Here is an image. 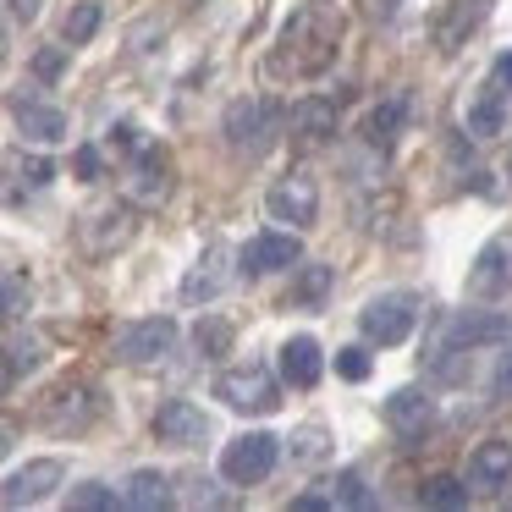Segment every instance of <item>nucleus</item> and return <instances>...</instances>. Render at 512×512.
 <instances>
[{"label":"nucleus","mask_w":512,"mask_h":512,"mask_svg":"<svg viewBox=\"0 0 512 512\" xmlns=\"http://www.w3.org/2000/svg\"><path fill=\"white\" fill-rule=\"evenodd\" d=\"M342 39H347V12L336 0H303L281 23L276 50H270V72L276 78H325L342 56Z\"/></svg>","instance_id":"1"},{"label":"nucleus","mask_w":512,"mask_h":512,"mask_svg":"<svg viewBox=\"0 0 512 512\" xmlns=\"http://www.w3.org/2000/svg\"><path fill=\"white\" fill-rule=\"evenodd\" d=\"M419 320H424V298L408 292V287H397V292H380V298L364 303L358 331H364L375 347H402L413 331H419Z\"/></svg>","instance_id":"2"},{"label":"nucleus","mask_w":512,"mask_h":512,"mask_svg":"<svg viewBox=\"0 0 512 512\" xmlns=\"http://www.w3.org/2000/svg\"><path fill=\"white\" fill-rule=\"evenodd\" d=\"M100 413H105V391L94 386V380H78V375L61 380V386L39 402V424L56 430V435H83Z\"/></svg>","instance_id":"3"},{"label":"nucleus","mask_w":512,"mask_h":512,"mask_svg":"<svg viewBox=\"0 0 512 512\" xmlns=\"http://www.w3.org/2000/svg\"><path fill=\"white\" fill-rule=\"evenodd\" d=\"M281 463V441L270 430H248L237 441H226L221 452V479L226 485H265Z\"/></svg>","instance_id":"4"},{"label":"nucleus","mask_w":512,"mask_h":512,"mask_svg":"<svg viewBox=\"0 0 512 512\" xmlns=\"http://www.w3.org/2000/svg\"><path fill=\"white\" fill-rule=\"evenodd\" d=\"M265 215L281 221L287 232H309V226L320 221V182H314L309 171H287L281 182H270Z\"/></svg>","instance_id":"5"},{"label":"nucleus","mask_w":512,"mask_h":512,"mask_svg":"<svg viewBox=\"0 0 512 512\" xmlns=\"http://www.w3.org/2000/svg\"><path fill=\"white\" fill-rule=\"evenodd\" d=\"M138 237V215H133V204H100V210H89L78 221V248L89 259H111V254H122L127 243Z\"/></svg>","instance_id":"6"},{"label":"nucleus","mask_w":512,"mask_h":512,"mask_svg":"<svg viewBox=\"0 0 512 512\" xmlns=\"http://www.w3.org/2000/svg\"><path fill=\"white\" fill-rule=\"evenodd\" d=\"M215 397L232 413H276L281 408V386L265 364H237L215 380Z\"/></svg>","instance_id":"7"},{"label":"nucleus","mask_w":512,"mask_h":512,"mask_svg":"<svg viewBox=\"0 0 512 512\" xmlns=\"http://www.w3.org/2000/svg\"><path fill=\"white\" fill-rule=\"evenodd\" d=\"M276 127H281V111L270 100H232V111H226V144L237 155H259L276 138Z\"/></svg>","instance_id":"8"},{"label":"nucleus","mask_w":512,"mask_h":512,"mask_svg":"<svg viewBox=\"0 0 512 512\" xmlns=\"http://www.w3.org/2000/svg\"><path fill=\"white\" fill-rule=\"evenodd\" d=\"M512 292V237H490L468 265V298L474 303H501Z\"/></svg>","instance_id":"9"},{"label":"nucleus","mask_w":512,"mask_h":512,"mask_svg":"<svg viewBox=\"0 0 512 512\" xmlns=\"http://www.w3.org/2000/svg\"><path fill=\"white\" fill-rule=\"evenodd\" d=\"M171 347H177V320H166V314H149V320H133L116 331V358L122 364H160Z\"/></svg>","instance_id":"10"},{"label":"nucleus","mask_w":512,"mask_h":512,"mask_svg":"<svg viewBox=\"0 0 512 512\" xmlns=\"http://www.w3.org/2000/svg\"><path fill=\"white\" fill-rule=\"evenodd\" d=\"M298 259H303L298 232H259V237H248V243H243L237 270H243L248 281H259V276H276V270L298 265Z\"/></svg>","instance_id":"11"},{"label":"nucleus","mask_w":512,"mask_h":512,"mask_svg":"<svg viewBox=\"0 0 512 512\" xmlns=\"http://www.w3.org/2000/svg\"><path fill=\"white\" fill-rule=\"evenodd\" d=\"M127 193H133L144 210L171 199V155L160 144H138L133 149V166H127Z\"/></svg>","instance_id":"12"},{"label":"nucleus","mask_w":512,"mask_h":512,"mask_svg":"<svg viewBox=\"0 0 512 512\" xmlns=\"http://www.w3.org/2000/svg\"><path fill=\"white\" fill-rule=\"evenodd\" d=\"M61 479H67V463H61V457H34V463H23L6 485H0V507H34V501L56 496Z\"/></svg>","instance_id":"13"},{"label":"nucleus","mask_w":512,"mask_h":512,"mask_svg":"<svg viewBox=\"0 0 512 512\" xmlns=\"http://www.w3.org/2000/svg\"><path fill=\"white\" fill-rule=\"evenodd\" d=\"M485 17H490V0H446L441 17H435V28H430L435 50H441V56H457V50L479 34Z\"/></svg>","instance_id":"14"},{"label":"nucleus","mask_w":512,"mask_h":512,"mask_svg":"<svg viewBox=\"0 0 512 512\" xmlns=\"http://www.w3.org/2000/svg\"><path fill=\"white\" fill-rule=\"evenodd\" d=\"M435 424V397L419 386H402L386 397V430L397 441H424V430Z\"/></svg>","instance_id":"15"},{"label":"nucleus","mask_w":512,"mask_h":512,"mask_svg":"<svg viewBox=\"0 0 512 512\" xmlns=\"http://www.w3.org/2000/svg\"><path fill=\"white\" fill-rule=\"evenodd\" d=\"M204 435H210V413H204V408H193L188 397L160 402V413H155V441H166V446H199Z\"/></svg>","instance_id":"16"},{"label":"nucleus","mask_w":512,"mask_h":512,"mask_svg":"<svg viewBox=\"0 0 512 512\" xmlns=\"http://www.w3.org/2000/svg\"><path fill=\"white\" fill-rule=\"evenodd\" d=\"M320 375H325L320 342H314V336H287V342H281V380L309 391V386H320Z\"/></svg>","instance_id":"17"},{"label":"nucleus","mask_w":512,"mask_h":512,"mask_svg":"<svg viewBox=\"0 0 512 512\" xmlns=\"http://www.w3.org/2000/svg\"><path fill=\"white\" fill-rule=\"evenodd\" d=\"M287 122H292V138H298L303 149H320V144H331V138H336V105L320 100V94H309V100L292 105Z\"/></svg>","instance_id":"18"},{"label":"nucleus","mask_w":512,"mask_h":512,"mask_svg":"<svg viewBox=\"0 0 512 512\" xmlns=\"http://www.w3.org/2000/svg\"><path fill=\"white\" fill-rule=\"evenodd\" d=\"M468 479L485 485V490L512 485V441L507 435H490V441H479L474 452H468Z\"/></svg>","instance_id":"19"},{"label":"nucleus","mask_w":512,"mask_h":512,"mask_svg":"<svg viewBox=\"0 0 512 512\" xmlns=\"http://www.w3.org/2000/svg\"><path fill=\"white\" fill-rule=\"evenodd\" d=\"M507 336V320L501 314H479V309H468V314H452L446 320V353H463V347H485V342H501Z\"/></svg>","instance_id":"20"},{"label":"nucleus","mask_w":512,"mask_h":512,"mask_svg":"<svg viewBox=\"0 0 512 512\" xmlns=\"http://www.w3.org/2000/svg\"><path fill=\"white\" fill-rule=\"evenodd\" d=\"M12 122H17V133H23L28 144H61V138H67V116H61L56 105H45V100H17Z\"/></svg>","instance_id":"21"},{"label":"nucleus","mask_w":512,"mask_h":512,"mask_svg":"<svg viewBox=\"0 0 512 512\" xmlns=\"http://www.w3.org/2000/svg\"><path fill=\"white\" fill-rule=\"evenodd\" d=\"M221 265H226V248L210 243V248L199 254V265L188 270V281H182V298H188V303H210L215 292L226 287V270H221Z\"/></svg>","instance_id":"22"},{"label":"nucleus","mask_w":512,"mask_h":512,"mask_svg":"<svg viewBox=\"0 0 512 512\" xmlns=\"http://www.w3.org/2000/svg\"><path fill=\"white\" fill-rule=\"evenodd\" d=\"M402 127H408V100H402V94H391V100H380L375 111L364 116V144L369 149H391Z\"/></svg>","instance_id":"23"},{"label":"nucleus","mask_w":512,"mask_h":512,"mask_svg":"<svg viewBox=\"0 0 512 512\" xmlns=\"http://www.w3.org/2000/svg\"><path fill=\"white\" fill-rule=\"evenodd\" d=\"M507 105H512V100H501L490 83H479V94L468 100V111H463V127H468L474 138H496L501 122H507Z\"/></svg>","instance_id":"24"},{"label":"nucleus","mask_w":512,"mask_h":512,"mask_svg":"<svg viewBox=\"0 0 512 512\" xmlns=\"http://www.w3.org/2000/svg\"><path fill=\"white\" fill-rule=\"evenodd\" d=\"M122 501L138 507V512H160V507H171V479L160 474V468H138V474L127 479Z\"/></svg>","instance_id":"25"},{"label":"nucleus","mask_w":512,"mask_h":512,"mask_svg":"<svg viewBox=\"0 0 512 512\" xmlns=\"http://www.w3.org/2000/svg\"><path fill=\"white\" fill-rule=\"evenodd\" d=\"M331 287H336V270H331V265H303V270H298V281H292L287 309H325Z\"/></svg>","instance_id":"26"},{"label":"nucleus","mask_w":512,"mask_h":512,"mask_svg":"<svg viewBox=\"0 0 512 512\" xmlns=\"http://www.w3.org/2000/svg\"><path fill=\"white\" fill-rule=\"evenodd\" d=\"M419 501H424V507L457 512V507H468V479H457V474H430V479L419 485Z\"/></svg>","instance_id":"27"},{"label":"nucleus","mask_w":512,"mask_h":512,"mask_svg":"<svg viewBox=\"0 0 512 512\" xmlns=\"http://www.w3.org/2000/svg\"><path fill=\"white\" fill-rule=\"evenodd\" d=\"M232 342H237V331H232V320H221V314H204V320L193 325V347H199L204 358H226Z\"/></svg>","instance_id":"28"},{"label":"nucleus","mask_w":512,"mask_h":512,"mask_svg":"<svg viewBox=\"0 0 512 512\" xmlns=\"http://www.w3.org/2000/svg\"><path fill=\"white\" fill-rule=\"evenodd\" d=\"M100 23H105L100 0H78V6L67 12V23H61V39H67V45H89V39L100 34Z\"/></svg>","instance_id":"29"},{"label":"nucleus","mask_w":512,"mask_h":512,"mask_svg":"<svg viewBox=\"0 0 512 512\" xmlns=\"http://www.w3.org/2000/svg\"><path fill=\"white\" fill-rule=\"evenodd\" d=\"M39 364H45V342H39V336H12V342H6V358H0L6 380L28 375V369H39Z\"/></svg>","instance_id":"30"},{"label":"nucleus","mask_w":512,"mask_h":512,"mask_svg":"<svg viewBox=\"0 0 512 512\" xmlns=\"http://www.w3.org/2000/svg\"><path fill=\"white\" fill-rule=\"evenodd\" d=\"M325 452H331L325 424H303V430H292V457H298V463H320Z\"/></svg>","instance_id":"31"},{"label":"nucleus","mask_w":512,"mask_h":512,"mask_svg":"<svg viewBox=\"0 0 512 512\" xmlns=\"http://www.w3.org/2000/svg\"><path fill=\"white\" fill-rule=\"evenodd\" d=\"M72 507H78V512H105V507H116V501H122V496H116V490L111 485H100V479H89V485H78V490H72Z\"/></svg>","instance_id":"32"},{"label":"nucleus","mask_w":512,"mask_h":512,"mask_svg":"<svg viewBox=\"0 0 512 512\" xmlns=\"http://www.w3.org/2000/svg\"><path fill=\"white\" fill-rule=\"evenodd\" d=\"M331 501H342V507H369V490H364V479L353 474V468H347V474H336V485H331Z\"/></svg>","instance_id":"33"},{"label":"nucleus","mask_w":512,"mask_h":512,"mask_svg":"<svg viewBox=\"0 0 512 512\" xmlns=\"http://www.w3.org/2000/svg\"><path fill=\"white\" fill-rule=\"evenodd\" d=\"M336 375L342 380H369V353L364 347H336Z\"/></svg>","instance_id":"34"},{"label":"nucleus","mask_w":512,"mask_h":512,"mask_svg":"<svg viewBox=\"0 0 512 512\" xmlns=\"http://www.w3.org/2000/svg\"><path fill=\"white\" fill-rule=\"evenodd\" d=\"M485 83L501 94V100H512V50H501L496 61H490V72H485Z\"/></svg>","instance_id":"35"},{"label":"nucleus","mask_w":512,"mask_h":512,"mask_svg":"<svg viewBox=\"0 0 512 512\" xmlns=\"http://www.w3.org/2000/svg\"><path fill=\"white\" fill-rule=\"evenodd\" d=\"M12 314H23V281L0 276V320H12Z\"/></svg>","instance_id":"36"},{"label":"nucleus","mask_w":512,"mask_h":512,"mask_svg":"<svg viewBox=\"0 0 512 512\" xmlns=\"http://www.w3.org/2000/svg\"><path fill=\"white\" fill-rule=\"evenodd\" d=\"M34 72H39V78H61V72H67V56H61V50H39Z\"/></svg>","instance_id":"37"},{"label":"nucleus","mask_w":512,"mask_h":512,"mask_svg":"<svg viewBox=\"0 0 512 512\" xmlns=\"http://www.w3.org/2000/svg\"><path fill=\"white\" fill-rule=\"evenodd\" d=\"M490 386H496V397H507V402H512V347L501 353V364H496V380H490Z\"/></svg>","instance_id":"38"},{"label":"nucleus","mask_w":512,"mask_h":512,"mask_svg":"<svg viewBox=\"0 0 512 512\" xmlns=\"http://www.w3.org/2000/svg\"><path fill=\"white\" fill-rule=\"evenodd\" d=\"M100 177V149H78V182Z\"/></svg>","instance_id":"39"},{"label":"nucleus","mask_w":512,"mask_h":512,"mask_svg":"<svg viewBox=\"0 0 512 512\" xmlns=\"http://www.w3.org/2000/svg\"><path fill=\"white\" fill-rule=\"evenodd\" d=\"M6 6H12V17H17V23H34L45 0H6Z\"/></svg>","instance_id":"40"},{"label":"nucleus","mask_w":512,"mask_h":512,"mask_svg":"<svg viewBox=\"0 0 512 512\" xmlns=\"http://www.w3.org/2000/svg\"><path fill=\"white\" fill-rule=\"evenodd\" d=\"M292 507H298V512H325V507H336V501L331 496H298Z\"/></svg>","instance_id":"41"},{"label":"nucleus","mask_w":512,"mask_h":512,"mask_svg":"<svg viewBox=\"0 0 512 512\" xmlns=\"http://www.w3.org/2000/svg\"><path fill=\"white\" fill-rule=\"evenodd\" d=\"M6 452H12V430L0 424V463H6Z\"/></svg>","instance_id":"42"},{"label":"nucleus","mask_w":512,"mask_h":512,"mask_svg":"<svg viewBox=\"0 0 512 512\" xmlns=\"http://www.w3.org/2000/svg\"><path fill=\"white\" fill-rule=\"evenodd\" d=\"M0 61H6V23H0Z\"/></svg>","instance_id":"43"},{"label":"nucleus","mask_w":512,"mask_h":512,"mask_svg":"<svg viewBox=\"0 0 512 512\" xmlns=\"http://www.w3.org/2000/svg\"><path fill=\"white\" fill-rule=\"evenodd\" d=\"M507 177H512V155H507Z\"/></svg>","instance_id":"44"}]
</instances>
